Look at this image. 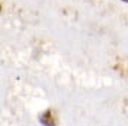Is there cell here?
<instances>
[{
	"mask_svg": "<svg viewBox=\"0 0 128 126\" xmlns=\"http://www.w3.org/2000/svg\"><path fill=\"white\" fill-rule=\"evenodd\" d=\"M124 1H127V3H128V0H124Z\"/></svg>",
	"mask_w": 128,
	"mask_h": 126,
	"instance_id": "2",
	"label": "cell"
},
{
	"mask_svg": "<svg viewBox=\"0 0 128 126\" xmlns=\"http://www.w3.org/2000/svg\"><path fill=\"white\" fill-rule=\"evenodd\" d=\"M40 123L45 126H55V119L51 110H46L42 116H40Z\"/></svg>",
	"mask_w": 128,
	"mask_h": 126,
	"instance_id": "1",
	"label": "cell"
}]
</instances>
